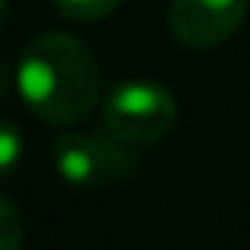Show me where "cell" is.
Here are the masks:
<instances>
[{
  "label": "cell",
  "instance_id": "cell-1",
  "mask_svg": "<svg viewBox=\"0 0 250 250\" xmlns=\"http://www.w3.org/2000/svg\"><path fill=\"white\" fill-rule=\"evenodd\" d=\"M16 89L38 121L70 127L95 111L102 98V70L76 35L42 32L19 57Z\"/></svg>",
  "mask_w": 250,
  "mask_h": 250
},
{
  "label": "cell",
  "instance_id": "cell-6",
  "mask_svg": "<svg viewBox=\"0 0 250 250\" xmlns=\"http://www.w3.org/2000/svg\"><path fill=\"white\" fill-rule=\"evenodd\" d=\"M57 6V13L76 22H92V19H102L108 13H114L121 6V0H51Z\"/></svg>",
  "mask_w": 250,
  "mask_h": 250
},
{
  "label": "cell",
  "instance_id": "cell-8",
  "mask_svg": "<svg viewBox=\"0 0 250 250\" xmlns=\"http://www.w3.org/2000/svg\"><path fill=\"white\" fill-rule=\"evenodd\" d=\"M13 83H16V73H10V70H6V63L0 61V98L10 92V85H13Z\"/></svg>",
  "mask_w": 250,
  "mask_h": 250
},
{
  "label": "cell",
  "instance_id": "cell-9",
  "mask_svg": "<svg viewBox=\"0 0 250 250\" xmlns=\"http://www.w3.org/2000/svg\"><path fill=\"white\" fill-rule=\"evenodd\" d=\"M3 22H6V0H0V29H3Z\"/></svg>",
  "mask_w": 250,
  "mask_h": 250
},
{
  "label": "cell",
  "instance_id": "cell-5",
  "mask_svg": "<svg viewBox=\"0 0 250 250\" xmlns=\"http://www.w3.org/2000/svg\"><path fill=\"white\" fill-rule=\"evenodd\" d=\"M25 140L19 133V127L13 121H0V181L16 174V168L22 165Z\"/></svg>",
  "mask_w": 250,
  "mask_h": 250
},
{
  "label": "cell",
  "instance_id": "cell-3",
  "mask_svg": "<svg viewBox=\"0 0 250 250\" xmlns=\"http://www.w3.org/2000/svg\"><path fill=\"white\" fill-rule=\"evenodd\" d=\"M51 165L63 184L92 190L130 177L136 155L114 133H61L51 143Z\"/></svg>",
  "mask_w": 250,
  "mask_h": 250
},
{
  "label": "cell",
  "instance_id": "cell-4",
  "mask_svg": "<svg viewBox=\"0 0 250 250\" xmlns=\"http://www.w3.org/2000/svg\"><path fill=\"white\" fill-rule=\"evenodd\" d=\"M247 16V0H171L168 22L181 44L209 51L228 42Z\"/></svg>",
  "mask_w": 250,
  "mask_h": 250
},
{
  "label": "cell",
  "instance_id": "cell-2",
  "mask_svg": "<svg viewBox=\"0 0 250 250\" xmlns=\"http://www.w3.org/2000/svg\"><path fill=\"white\" fill-rule=\"evenodd\" d=\"M104 130L130 146L159 143L177 124V102L162 83L130 80L121 83L102 108Z\"/></svg>",
  "mask_w": 250,
  "mask_h": 250
},
{
  "label": "cell",
  "instance_id": "cell-7",
  "mask_svg": "<svg viewBox=\"0 0 250 250\" xmlns=\"http://www.w3.org/2000/svg\"><path fill=\"white\" fill-rule=\"evenodd\" d=\"M22 238H25V228H22V215H19V209L13 206L6 196H0V250L19 247Z\"/></svg>",
  "mask_w": 250,
  "mask_h": 250
}]
</instances>
